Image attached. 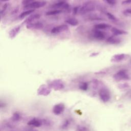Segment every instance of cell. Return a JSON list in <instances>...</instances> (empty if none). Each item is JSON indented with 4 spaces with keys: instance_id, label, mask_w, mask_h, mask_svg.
Returning a JSON list of instances; mask_svg holds the SVG:
<instances>
[{
    "instance_id": "obj_1",
    "label": "cell",
    "mask_w": 131,
    "mask_h": 131,
    "mask_svg": "<svg viewBox=\"0 0 131 131\" xmlns=\"http://www.w3.org/2000/svg\"><path fill=\"white\" fill-rule=\"evenodd\" d=\"M95 9V5L94 3L92 2H87L83 4L80 7L79 10V13L80 14H84L94 11Z\"/></svg>"
},
{
    "instance_id": "obj_2",
    "label": "cell",
    "mask_w": 131,
    "mask_h": 131,
    "mask_svg": "<svg viewBox=\"0 0 131 131\" xmlns=\"http://www.w3.org/2000/svg\"><path fill=\"white\" fill-rule=\"evenodd\" d=\"M46 2L45 1H37V2H33L32 3L24 6V8L25 9L29 10H33L34 9H37L41 7H43L46 5Z\"/></svg>"
},
{
    "instance_id": "obj_3",
    "label": "cell",
    "mask_w": 131,
    "mask_h": 131,
    "mask_svg": "<svg viewBox=\"0 0 131 131\" xmlns=\"http://www.w3.org/2000/svg\"><path fill=\"white\" fill-rule=\"evenodd\" d=\"M99 96L100 99L104 102L109 101L111 98V95L109 91L105 88H102L99 91Z\"/></svg>"
},
{
    "instance_id": "obj_4",
    "label": "cell",
    "mask_w": 131,
    "mask_h": 131,
    "mask_svg": "<svg viewBox=\"0 0 131 131\" xmlns=\"http://www.w3.org/2000/svg\"><path fill=\"white\" fill-rule=\"evenodd\" d=\"M114 78L116 80H126L129 79V77L126 71L121 70L114 75Z\"/></svg>"
},
{
    "instance_id": "obj_5",
    "label": "cell",
    "mask_w": 131,
    "mask_h": 131,
    "mask_svg": "<svg viewBox=\"0 0 131 131\" xmlns=\"http://www.w3.org/2000/svg\"><path fill=\"white\" fill-rule=\"evenodd\" d=\"M64 108L65 106L63 103H60L57 104L55 105L53 108V113L56 115H59L63 112Z\"/></svg>"
},
{
    "instance_id": "obj_6",
    "label": "cell",
    "mask_w": 131,
    "mask_h": 131,
    "mask_svg": "<svg viewBox=\"0 0 131 131\" xmlns=\"http://www.w3.org/2000/svg\"><path fill=\"white\" fill-rule=\"evenodd\" d=\"M50 8L58 10H59V9L68 10L69 8V5L67 3V2H57L55 3L53 5H52Z\"/></svg>"
},
{
    "instance_id": "obj_7",
    "label": "cell",
    "mask_w": 131,
    "mask_h": 131,
    "mask_svg": "<svg viewBox=\"0 0 131 131\" xmlns=\"http://www.w3.org/2000/svg\"><path fill=\"white\" fill-rule=\"evenodd\" d=\"M68 29H69V28L67 25H59L53 28L51 30V33L53 34L59 33L67 31Z\"/></svg>"
},
{
    "instance_id": "obj_8",
    "label": "cell",
    "mask_w": 131,
    "mask_h": 131,
    "mask_svg": "<svg viewBox=\"0 0 131 131\" xmlns=\"http://www.w3.org/2000/svg\"><path fill=\"white\" fill-rule=\"evenodd\" d=\"M42 123H43V122H42L41 120L36 118H34L32 119L28 122V124L29 125L33 126L34 127H39L42 125Z\"/></svg>"
},
{
    "instance_id": "obj_9",
    "label": "cell",
    "mask_w": 131,
    "mask_h": 131,
    "mask_svg": "<svg viewBox=\"0 0 131 131\" xmlns=\"http://www.w3.org/2000/svg\"><path fill=\"white\" fill-rule=\"evenodd\" d=\"M43 25L40 22H37L35 23H30L27 25V28L29 29H39L42 28Z\"/></svg>"
},
{
    "instance_id": "obj_10",
    "label": "cell",
    "mask_w": 131,
    "mask_h": 131,
    "mask_svg": "<svg viewBox=\"0 0 131 131\" xmlns=\"http://www.w3.org/2000/svg\"><path fill=\"white\" fill-rule=\"evenodd\" d=\"M20 28H21L20 26H17L13 28L12 29H11L9 32L10 37L12 39L14 38L19 32Z\"/></svg>"
},
{
    "instance_id": "obj_11",
    "label": "cell",
    "mask_w": 131,
    "mask_h": 131,
    "mask_svg": "<svg viewBox=\"0 0 131 131\" xmlns=\"http://www.w3.org/2000/svg\"><path fill=\"white\" fill-rule=\"evenodd\" d=\"M40 15L39 14H33L29 16L26 20L24 21V23H27V24L32 23L33 21H34L36 19H37L39 18Z\"/></svg>"
},
{
    "instance_id": "obj_12",
    "label": "cell",
    "mask_w": 131,
    "mask_h": 131,
    "mask_svg": "<svg viewBox=\"0 0 131 131\" xmlns=\"http://www.w3.org/2000/svg\"><path fill=\"white\" fill-rule=\"evenodd\" d=\"M93 36L95 38L99 40H102L105 38V34L104 32L99 30L98 29H97L94 31Z\"/></svg>"
},
{
    "instance_id": "obj_13",
    "label": "cell",
    "mask_w": 131,
    "mask_h": 131,
    "mask_svg": "<svg viewBox=\"0 0 131 131\" xmlns=\"http://www.w3.org/2000/svg\"><path fill=\"white\" fill-rule=\"evenodd\" d=\"M50 90L47 86H46V85L42 86H40V88L39 89L38 91V94L39 95H48L49 94H50Z\"/></svg>"
},
{
    "instance_id": "obj_14",
    "label": "cell",
    "mask_w": 131,
    "mask_h": 131,
    "mask_svg": "<svg viewBox=\"0 0 131 131\" xmlns=\"http://www.w3.org/2000/svg\"><path fill=\"white\" fill-rule=\"evenodd\" d=\"M125 56V55L124 54H118L114 55L112 57L111 61L112 62H117L120 61L124 58Z\"/></svg>"
},
{
    "instance_id": "obj_15",
    "label": "cell",
    "mask_w": 131,
    "mask_h": 131,
    "mask_svg": "<svg viewBox=\"0 0 131 131\" xmlns=\"http://www.w3.org/2000/svg\"><path fill=\"white\" fill-rule=\"evenodd\" d=\"M111 31L114 35H118L127 34V32L126 31L122 30H120V29H118L116 28H112L111 29Z\"/></svg>"
},
{
    "instance_id": "obj_16",
    "label": "cell",
    "mask_w": 131,
    "mask_h": 131,
    "mask_svg": "<svg viewBox=\"0 0 131 131\" xmlns=\"http://www.w3.org/2000/svg\"><path fill=\"white\" fill-rule=\"evenodd\" d=\"M71 120L70 119H66L65 120L63 123H62L61 126H60V128L62 130H66L67 129H68L69 127V126L71 124Z\"/></svg>"
},
{
    "instance_id": "obj_17",
    "label": "cell",
    "mask_w": 131,
    "mask_h": 131,
    "mask_svg": "<svg viewBox=\"0 0 131 131\" xmlns=\"http://www.w3.org/2000/svg\"><path fill=\"white\" fill-rule=\"evenodd\" d=\"M106 41L111 43H119L120 41V40L119 38L116 37L115 36H113L108 38Z\"/></svg>"
},
{
    "instance_id": "obj_18",
    "label": "cell",
    "mask_w": 131,
    "mask_h": 131,
    "mask_svg": "<svg viewBox=\"0 0 131 131\" xmlns=\"http://www.w3.org/2000/svg\"><path fill=\"white\" fill-rule=\"evenodd\" d=\"M66 22L68 24H69V25L73 26H76L78 24V21L77 20H76L75 18H68V19H67L66 20Z\"/></svg>"
},
{
    "instance_id": "obj_19",
    "label": "cell",
    "mask_w": 131,
    "mask_h": 131,
    "mask_svg": "<svg viewBox=\"0 0 131 131\" xmlns=\"http://www.w3.org/2000/svg\"><path fill=\"white\" fill-rule=\"evenodd\" d=\"M51 86L55 90H60L63 88V85L62 83L58 82L57 81L56 82H54V83L52 84Z\"/></svg>"
},
{
    "instance_id": "obj_20",
    "label": "cell",
    "mask_w": 131,
    "mask_h": 131,
    "mask_svg": "<svg viewBox=\"0 0 131 131\" xmlns=\"http://www.w3.org/2000/svg\"><path fill=\"white\" fill-rule=\"evenodd\" d=\"M111 26L106 24H97L95 26V27L97 29H107L108 28H110Z\"/></svg>"
},
{
    "instance_id": "obj_21",
    "label": "cell",
    "mask_w": 131,
    "mask_h": 131,
    "mask_svg": "<svg viewBox=\"0 0 131 131\" xmlns=\"http://www.w3.org/2000/svg\"><path fill=\"white\" fill-rule=\"evenodd\" d=\"M34 12L33 10H28L27 11H25L23 12H22L19 15V17L20 18H23L24 17H25L26 16L31 14V13H32Z\"/></svg>"
},
{
    "instance_id": "obj_22",
    "label": "cell",
    "mask_w": 131,
    "mask_h": 131,
    "mask_svg": "<svg viewBox=\"0 0 131 131\" xmlns=\"http://www.w3.org/2000/svg\"><path fill=\"white\" fill-rule=\"evenodd\" d=\"M62 12L61 10H58V9H55L54 10H51L47 12L46 14L47 15H56L59 14Z\"/></svg>"
},
{
    "instance_id": "obj_23",
    "label": "cell",
    "mask_w": 131,
    "mask_h": 131,
    "mask_svg": "<svg viewBox=\"0 0 131 131\" xmlns=\"http://www.w3.org/2000/svg\"><path fill=\"white\" fill-rule=\"evenodd\" d=\"M20 119V114L17 112L14 113L11 117V120L13 122H17L19 121Z\"/></svg>"
},
{
    "instance_id": "obj_24",
    "label": "cell",
    "mask_w": 131,
    "mask_h": 131,
    "mask_svg": "<svg viewBox=\"0 0 131 131\" xmlns=\"http://www.w3.org/2000/svg\"><path fill=\"white\" fill-rule=\"evenodd\" d=\"M76 131H90V130L86 126L81 125H79L76 127Z\"/></svg>"
},
{
    "instance_id": "obj_25",
    "label": "cell",
    "mask_w": 131,
    "mask_h": 131,
    "mask_svg": "<svg viewBox=\"0 0 131 131\" xmlns=\"http://www.w3.org/2000/svg\"><path fill=\"white\" fill-rule=\"evenodd\" d=\"M88 88V83L86 82H83L81 83L79 85V88L83 91L87 90Z\"/></svg>"
},
{
    "instance_id": "obj_26",
    "label": "cell",
    "mask_w": 131,
    "mask_h": 131,
    "mask_svg": "<svg viewBox=\"0 0 131 131\" xmlns=\"http://www.w3.org/2000/svg\"><path fill=\"white\" fill-rule=\"evenodd\" d=\"M106 15H107L108 18L112 20H116V17H115L113 14H112V13L108 12V13H106Z\"/></svg>"
},
{
    "instance_id": "obj_27",
    "label": "cell",
    "mask_w": 131,
    "mask_h": 131,
    "mask_svg": "<svg viewBox=\"0 0 131 131\" xmlns=\"http://www.w3.org/2000/svg\"><path fill=\"white\" fill-rule=\"evenodd\" d=\"M34 0H23L22 1V4L24 5V6H26L27 5H28L33 2Z\"/></svg>"
},
{
    "instance_id": "obj_28",
    "label": "cell",
    "mask_w": 131,
    "mask_h": 131,
    "mask_svg": "<svg viewBox=\"0 0 131 131\" xmlns=\"http://www.w3.org/2000/svg\"><path fill=\"white\" fill-rule=\"evenodd\" d=\"M106 1L110 5H114L116 2V0H106Z\"/></svg>"
},
{
    "instance_id": "obj_29",
    "label": "cell",
    "mask_w": 131,
    "mask_h": 131,
    "mask_svg": "<svg viewBox=\"0 0 131 131\" xmlns=\"http://www.w3.org/2000/svg\"><path fill=\"white\" fill-rule=\"evenodd\" d=\"M79 8L80 7H75L73 9V13L74 14H76L78 12H79Z\"/></svg>"
},
{
    "instance_id": "obj_30",
    "label": "cell",
    "mask_w": 131,
    "mask_h": 131,
    "mask_svg": "<svg viewBox=\"0 0 131 131\" xmlns=\"http://www.w3.org/2000/svg\"><path fill=\"white\" fill-rule=\"evenodd\" d=\"M131 3V0H125L122 2V4L124 5V4H130Z\"/></svg>"
},
{
    "instance_id": "obj_31",
    "label": "cell",
    "mask_w": 131,
    "mask_h": 131,
    "mask_svg": "<svg viewBox=\"0 0 131 131\" xmlns=\"http://www.w3.org/2000/svg\"><path fill=\"white\" fill-rule=\"evenodd\" d=\"M7 6H8V4H5V5L3 6V9H2V11H1V13H2L4 11H5V10L6 9V8H7Z\"/></svg>"
},
{
    "instance_id": "obj_32",
    "label": "cell",
    "mask_w": 131,
    "mask_h": 131,
    "mask_svg": "<svg viewBox=\"0 0 131 131\" xmlns=\"http://www.w3.org/2000/svg\"><path fill=\"white\" fill-rule=\"evenodd\" d=\"M125 13H129V14H131V9H126L125 12Z\"/></svg>"
},
{
    "instance_id": "obj_33",
    "label": "cell",
    "mask_w": 131,
    "mask_h": 131,
    "mask_svg": "<svg viewBox=\"0 0 131 131\" xmlns=\"http://www.w3.org/2000/svg\"><path fill=\"white\" fill-rule=\"evenodd\" d=\"M68 0H55V3H57V2H67Z\"/></svg>"
},
{
    "instance_id": "obj_34",
    "label": "cell",
    "mask_w": 131,
    "mask_h": 131,
    "mask_svg": "<svg viewBox=\"0 0 131 131\" xmlns=\"http://www.w3.org/2000/svg\"><path fill=\"white\" fill-rule=\"evenodd\" d=\"M18 12V8H16L13 11V12H12V13H17Z\"/></svg>"
},
{
    "instance_id": "obj_35",
    "label": "cell",
    "mask_w": 131,
    "mask_h": 131,
    "mask_svg": "<svg viewBox=\"0 0 131 131\" xmlns=\"http://www.w3.org/2000/svg\"><path fill=\"white\" fill-rule=\"evenodd\" d=\"M1 1L4 2V1H9V0H1Z\"/></svg>"
},
{
    "instance_id": "obj_36",
    "label": "cell",
    "mask_w": 131,
    "mask_h": 131,
    "mask_svg": "<svg viewBox=\"0 0 131 131\" xmlns=\"http://www.w3.org/2000/svg\"><path fill=\"white\" fill-rule=\"evenodd\" d=\"M35 131H36V130H35Z\"/></svg>"
}]
</instances>
